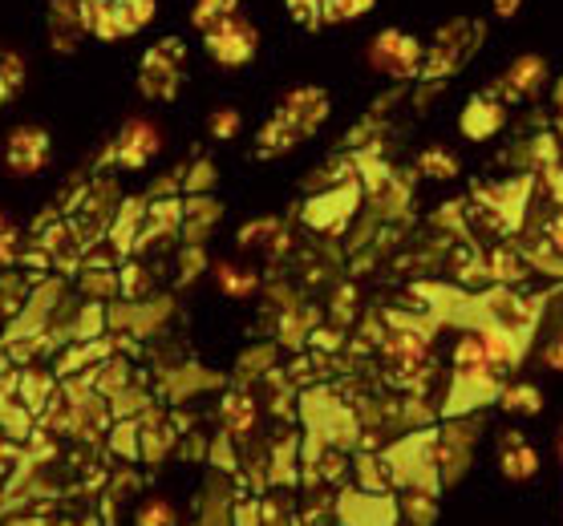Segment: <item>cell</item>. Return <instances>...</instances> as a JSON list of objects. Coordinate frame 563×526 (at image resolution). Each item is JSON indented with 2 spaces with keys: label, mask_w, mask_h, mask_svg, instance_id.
<instances>
[{
  "label": "cell",
  "mask_w": 563,
  "mask_h": 526,
  "mask_svg": "<svg viewBox=\"0 0 563 526\" xmlns=\"http://www.w3.org/2000/svg\"><path fill=\"white\" fill-rule=\"evenodd\" d=\"M333 102H329V93L320 90V86H296L280 98V105L272 110V117L260 126L256 134V155L260 158H276L284 150H292L296 142L312 138L320 126H324V117H329Z\"/></svg>",
  "instance_id": "cell-1"
},
{
  "label": "cell",
  "mask_w": 563,
  "mask_h": 526,
  "mask_svg": "<svg viewBox=\"0 0 563 526\" xmlns=\"http://www.w3.org/2000/svg\"><path fill=\"white\" fill-rule=\"evenodd\" d=\"M483 49V21H471V16H459V21H446L438 29L430 49H426L422 78L426 81H446L454 78L459 69L474 61V53Z\"/></svg>",
  "instance_id": "cell-2"
},
{
  "label": "cell",
  "mask_w": 563,
  "mask_h": 526,
  "mask_svg": "<svg viewBox=\"0 0 563 526\" xmlns=\"http://www.w3.org/2000/svg\"><path fill=\"white\" fill-rule=\"evenodd\" d=\"M158 13V0H81V16L93 41H126L151 25Z\"/></svg>",
  "instance_id": "cell-3"
},
{
  "label": "cell",
  "mask_w": 563,
  "mask_h": 526,
  "mask_svg": "<svg viewBox=\"0 0 563 526\" xmlns=\"http://www.w3.org/2000/svg\"><path fill=\"white\" fill-rule=\"evenodd\" d=\"M187 78V45L183 37H163L154 41L151 49L142 53L139 61V90L151 102H175Z\"/></svg>",
  "instance_id": "cell-4"
},
{
  "label": "cell",
  "mask_w": 563,
  "mask_h": 526,
  "mask_svg": "<svg viewBox=\"0 0 563 526\" xmlns=\"http://www.w3.org/2000/svg\"><path fill=\"white\" fill-rule=\"evenodd\" d=\"M365 61H369V69H373V74H382V78L410 81V78H422L426 45L413 37V33H401V29H382V33L369 41Z\"/></svg>",
  "instance_id": "cell-5"
},
{
  "label": "cell",
  "mask_w": 563,
  "mask_h": 526,
  "mask_svg": "<svg viewBox=\"0 0 563 526\" xmlns=\"http://www.w3.org/2000/svg\"><path fill=\"white\" fill-rule=\"evenodd\" d=\"M203 49L211 53V61L223 69H244L260 49V29L247 21L244 13L228 16L203 33Z\"/></svg>",
  "instance_id": "cell-6"
},
{
  "label": "cell",
  "mask_w": 563,
  "mask_h": 526,
  "mask_svg": "<svg viewBox=\"0 0 563 526\" xmlns=\"http://www.w3.org/2000/svg\"><path fill=\"white\" fill-rule=\"evenodd\" d=\"M49 150H53L49 130H41V126L9 130V138H4V170L16 175V179H33V175L45 170Z\"/></svg>",
  "instance_id": "cell-7"
},
{
  "label": "cell",
  "mask_w": 563,
  "mask_h": 526,
  "mask_svg": "<svg viewBox=\"0 0 563 526\" xmlns=\"http://www.w3.org/2000/svg\"><path fill=\"white\" fill-rule=\"evenodd\" d=\"M373 4H377V0H284L288 16L305 29L349 25V21L373 13Z\"/></svg>",
  "instance_id": "cell-8"
},
{
  "label": "cell",
  "mask_w": 563,
  "mask_h": 526,
  "mask_svg": "<svg viewBox=\"0 0 563 526\" xmlns=\"http://www.w3.org/2000/svg\"><path fill=\"white\" fill-rule=\"evenodd\" d=\"M543 86H548V61H543L539 53H527V57H515V61L507 65V74L495 81V98H499L503 105L531 102Z\"/></svg>",
  "instance_id": "cell-9"
},
{
  "label": "cell",
  "mask_w": 563,
  "mask_h": 526,
  "mask_svg": "<svg viewBox=\"0 0 563 526\" xmlns=\"http://www.w3.org/2000/svg\"><path fill=\"white\" fill-rule=\"evenodd\" d=\"M158 146H163V138H158L154 122H146V117H130L126 126H122V134L114 138V146H110V158H114L118 167L142 170L154 155H158Z\"/></svg>",
  "instance_id": "cell-10"
},
{
  "label": "cell",
  "mask_w": 563,
  "mask_h": 526,
  "mask_svg": "<svg viewBox=\"0 0 563 526\" xmlns=\"http://www.w3.org/2000/svg\"><path fill=\"white\" fill-rule=\"evenodd\" d=\"M45 29H49L53 53H77V45L90 37L86 16H81V0H49Z\"/></svg>",
  "instance_id": "cell-11"
},
{
  "label": "cell",
  "mask_w": 563,
  "mask_h": 526,
  "mask_svg": "<svg viewBox=\"0 0 563 526\" xmlns=\"http://www.w3.org/2000/svg\"><path fill=\"white\" fill-rule=\"evenodd\" d=\"M503 122H507V110H503V102L495 98V93H474L471 102L462 105V117H459L462 134H466L471 142L495 138V134L503 130Z\"/></svg>",
  "instance_id": "cell-12"
},
{
  "label": "cell",
  "mask_w": 563,
  "mask_h": 526,
  "mask_svg": "<svg viewBox=\"0 0 563 526\" xmlns=\"http://www.w3.org/2000/svg\"><path fill=\"white\" fill-rule=\"evenodd\" d=\"M499 470L511 482H527V478L539 474V449L527 441L519 429H507L499 437Z\"/></svg>",
  "instance_id": "cell-13"
},
{
  "label": "cell",
  "mask_w": 563,
  "mask_h": 526,
  "mask_svg": "<svg viewBox=\"0 0 563 526\" xmlns=\"http://www.w3.org/2000/svg\"><path fill=\"white\" fill-rule=\"evenodd\" d=\"M454 369L466 377V381H483L495 369V348L483 336H462L459 348H454Z\"/></svg>",
  "instance_id": "cell-14"
},
{
  "label": "cell",
  "mask_w": 563,
  "mask_h": 526,
  "mask_svg": "<svg viewBox=\"0 0 563 526\" xmlns=\"http://www.w3.org/2000/svg\"><path fill=\"white\" fill-rule=\"evenodd\" d=\"M531 256H536L539 268L563 271V215L548 219V223L539 227L536 244H531Z\"/></svg>",
  "instance_id": "cell-15"
},
{
  "label": "cell",
  "mask_w": 563,
  "mask_h": 526,
  "mask_svg": "<svg viewBox=\"0 0 563 526\" xmlns=\"http://www.w3.org/2000/svg\"><path fill=\"white\" fill-rule=\"evenodd\" d=\"M499 405L511 413V417H536V413L543 410V393H539V385H527V381H519V385L503 389Z\"/></svg>",
  "instance_id": "cell-16"
},
{
  "label": "cell",
  "mask_w": 563,
  "mask_h": 526,
  "mask_svg": "<svg viewBox=\"0 0 563 526\" xmlns=\"http://www.w3.org/2000/svg\"><path fill=\"white\" fill-rule=\"evenodd\" d=\"M244 13V0H195L191 4V25L199 29V33H207L211 25H219V21H228V16Z\"/></svg>",
  "instance_id": "cell-17"
},
{
  "label": "cell",
  "mask_w": 563,
  "mask_h": 526,
  "mask_svg": "<svg viewBox=\"0 0 563 526\" xmlns=\"http://www.w3.org/2000/svg\"><path fill=\"white\" fill-rule=\"evenodd\" d=\"M25 86V61L13 49H0V110L13 102Z\"/></svg>",
  "instance_id": "cell-18"
},
{
  "label": "cell",
  "mask_w": 563,
  "mask_h": 526,
  "mask_svg": "<svg viewBox=\"0 0 563 526\" xmlns=\"http://www.w3.org/2000/svg\"><path fill=\"white\" fill-rule=\"evenodd\" d=\"M422 175L426 179H442V182H450V179H459V158H454V150H446V146H430V150H422Z\"/></svg>",
  "instance_id": "cell-19"
},
{
  "label": "cell",
  "mask_w": 563,
  "mask_h": 526,
  "mask_svg": "<svg viewBox=\"0 0 563 526\" xmlns=\"http://www.w3.org/2000/svg\"><path fill=\"white\" fill-rule=\"evenodd\" d=\"M207 130H211L216 138H235V134H240V110H216L211 122H207Z\"/></svg>",
  "instance_id": "cell-20"
},
{
  "label": "cell",
  "mask_w": 563,
  "mask_h": 526,
  "mask_svg": "<svg viewBox=\"0 0 563 526\" xmlns=\"http://www.w3.org/2000/svg\"><path fill=\"white\" fill-rule=\"evenodd\" d=\"M223 413H228L231 429H247L252 425V401L247 398H228L223 401Z\"/></svg>",
  "instance_id": "cell-21"
},
{
  "label": "cell",
  "mask_w": 563,
  "mask_h": 526,
  "mask_svg": "<svg viewBox=\"0 0 563 526\" xmlns=\"http://www.w3.org/2000/svg\"><path fill=\"white\" fill-rule=\"evenodd\" d=\"M219 280H223V288H228L231 295H247L252 288H256V280H252V276H244V271H231V268L219 271Z\"/></svg>",
  "instance_id": "cell-22"
},
{
  "label": "cell",
  "mask_w": 563,
  "mask_h": 526,
  "mask_svg": "<svg viewBox=\"0 0 563 526\" xmlns=\"http://www.w3.org/2000/svg\"><path fill=\"white\" fill-rule=\"evenodd\" d=\"M139 526H170V506H163V502H154V506H146L139 518Z\"/></svg>",
  "instance_id": "cell-23"
},
{
  "label": "cell",
  "mask_w": 563,
  "mask_h": 526,
  "mask_svg": "<svg viewBox=\"0 0 563 526\" xmlns=\"http://www.w3.org/2000/svg\"><path fill=\"white\" fill-rule=\"evenodd\" d=\"M519 9H523V0H495V16H499V21H511Z\"/></svg>",
  "instance_id": "cell-24"
},
{
  "label": "cell",
  "mask_w": 563,
  "mask_h": 526,
  "mask_svg": "<svg viewBox=\"0 0 563 526\" xmlns=\"http://www.w3.org/2000/svg\"><path fill=\"white\" fill-rule=\"evenodd\" d=\"M548 369H563V340H555V345H548Z\"/></svg>",
  "instance_id": "cell-25"
},
{
  "label": "cell",
  "mask_w": 563,
  "mask_h": 526,
  "mask_svg": "<svg viewBox=\"0 0 563 526\" xmlns=\"http://www.w3.org/2000/svg\"><path fill=\"white\" fill-rule=\"evenodd\" d=\"M0 244H16V227L9 215H0Z\"/></svg>",
  "instance_id": "cell-26"
},
{
  "label": "cell",
  "mask_w": 563,
  "mask_h": 526,
  "mask_svg": "<svg viewBox=\"0 0 563 526\" xmlns=\"http://www.w3.org/2000/svg\"><path fill=\"white\" fill-rule=\"evenodd\" d=\"M16 259V244H0V268H9Z\"/></svg>",
  "instance_id": "cell-27"
},
{
  "label": "cell",
  "mask_w": 563,
  "mask_h": 526,
  "mask_svg": "<svg viewBox=\"0 0 563 526\" xmlns=\"http://www.w3.org/2000/svg\"><path fill=\"white\" fill-rule=\"evenodd\" d=\"M551 102H555V110L563 114V78L555 81V90H551Z\"/></svg>",
  "instance_id": "cell-28"
},
{
  "label": "cell",
  "mask_w": 563,
  "mask_h": 526,
  "mask_svg": "<svg viewBox=\"0 0 563 526\" xmlns=\"http://www.w3.org/2000/svg\"><path fill=\"white\" fill-rule=\"evenodd\" d=\"M560 458H563V434H560Z\"/></svg>",
  "instance_id": "cell-29"
}]
</instances>
